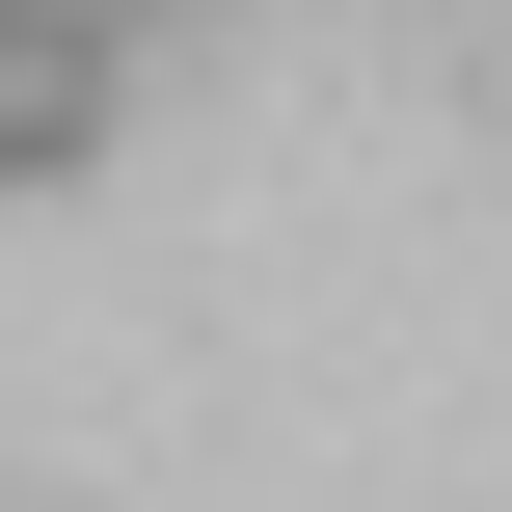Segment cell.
<instances>
[{
	"instance_id": "1",
	"label": "cell",
	"mask_w": 512,
	"mask_h": 512,
	"mask_svg": "<svg viewBox=\"0 0 512 512\" xmlns=\"http://www.w3.org/2000/svg\"><path fill=\"white\" fill-rule=\"evenodd\" d=\"M108 108H135V54H108V27H54V0H0V189H81V162H108Z\"/></svg>"
},
{
	"instance_id": "2",
	"label": "cell",
	"mask_w": 512,
	"mask_h": 512,
	"mask_svg": "<svg viewBox=\"0 0 512 512\" xmlns=\"http://www.w3.org/2000/svg\"><path fill=\"white\" fill-rule=\"evenodd\" d=\"M54 27H108V54H135V27H162V0H54Z\"/></svg>"
}]
</instances>
